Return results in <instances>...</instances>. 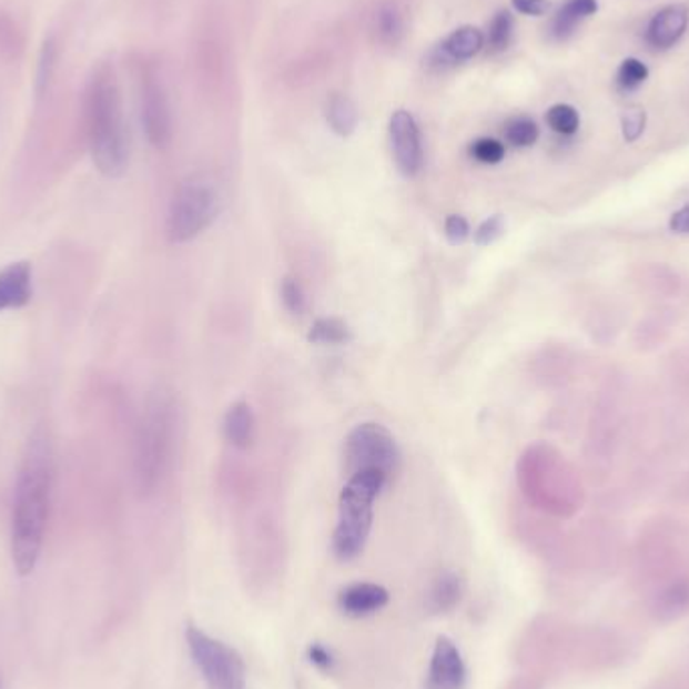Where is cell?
<instances>
[{
    "label": "cell",
    "instance_id": "23",
    "mask_svg": "<svg viewBox=\"0 0 689 689\" xmlns=\"http://www.w3.org/2000/svg\"><path fill=\"white\" fill-rule=\"evenodd\" d=\"M513 31H515V21H513V14L508 11H500L494 17L490 22V29H488V49L493 53H503L506 51V47L513 41Z\"/></svg>",
    "mask_w": 689,
    "mask_h": 689
},
{
    "label": "cell",
    "instance_id": "18",
    "mask_svg": "<svg viewBox=\"0 0 689 689\" xmlns=\"http://www.w3.org/2000/svg\"><path fill=\"white\" fill-rule=\"evenodd\" d=\"M328 128L340 138H349L357 130L359 111L347 95H333L327 103Z\"/></svg>",
    "mask_w": 689,
    "mask_h": 689
},
{
    "label": "cell",
    "instance_id": "21",
    "mask_svg": "<svg viewBox=\"0 0 689 689\" xmlns=\"http://www.w3.org/2000/svg\"><path fill=\"white\" fill-rule=\"evenodd\" d=\"M308 341L315 345H345L351 341V328L341 318H317L308 331Z\"/></svg>",
    "mask_w": 689,
    "mask_h": 689
},
{
    "label": "cell",
    "instance_id": "32",
    "mask_svg": "<svg viewBox=\"0 0 689 689\" xmlns=\"http://www.w3.org/2000/svg\"><path fill=\"white\" fill-rule=\"evenodd\" d=\"M306 657H308V661L318 671L331 673L335 669V657L328 651L327 647L321 646V644H311V646L306 647Z\"/></svg>",
    "mask_w": 689,
    "mask_h": 689
},
{
    "label": "cell",
    "instance_id": "11",
    "mask_svg": "<svg viewBox=\"0 0 689 689\" xmlns=\"http://www.w3.org/2000/svg\"><path fill=\"white\" fill-rule=\"evenodd\" d=\"M389 605V591L377 582H351L341 589L337 595V607L343 615L351 619L372 617Z\"/></svg>",
    "mask_w": 689,
    "mask_h": 689
},
{
    "label": "cell",
    "instance_id": "5",
    "mask_svg": "<svg viewBox=\"0 0 689 689\" xmlns=\"http://www.w3.org/2000/svg\"><path fill=\"white\" fill-rule=\"evenodd\" d=\"M222 210L220 190L206 175L186 178L170 202L165 234L174 244L194 241L209 230Z\"/></svg>",
    "mask_w": 689,
    "mask_h": 689
},
{
    "label": "cell",
    "instance_id": "7",
    "mask_svg": "<svg viewBox=\"0 0 689 689\" xmlns=\"http://www.w3.org/2000/svg\"><path fill=\"white\" fill-rule=\"evenodd\" d=\"M345 472L353 476L357 472L377 470L392 478L399 466V448L394 434L375 422H365L353 427L345 439Z\"/></svg>",
    "mask_w": 689,
    "mask_h": 689
},
{
    "label": "cell",
    "instance_id": "8",
    "mask_svg": "<svg viewBox=\"0 0 689 689\" xmlns=\"http://www.w3.org/2000/svg\"><path fill=\"white\" fill-rule=\"evenodd\" d=\"M142 93V121L148 142L155 150H164L172 140V113L164 85L153 71L143 75Z\"/></svg>",
    "mask_w": 689,
    "mask_h": 689
},
{
    "label": "cell",
    "instance_id": "6",
    "mask_svg": "<svg viewBox=\"0 0 689 689\" xmlns=\"http://www.w3.org/2000/svg\"><path fill=\"white\" fill-rule=\"evenodd\" d=\"M186 646L200 676L209 689H246V663L234 647L186 625Z\"/></svg>",
    "mask_w": 689,
    "mask_h": 689
},
{
    "label": "cell",
    "instance_id": "10",
    "mask_svg": "<svg viewBox=\"0 0 689 689\" xmlns=\"http://www.w3.org/2000/svg\"><path fill=\"white\" fill-rule=\"evenodd\" d=\"M468 669L459 647L449 637H438L427 668L426 689H464Z\"/></svg>",
    "mask_w": 689,
    "mask_h": 689
},
{
    "label": "cell",
    "instance_id": "2",
    "mask_svg": "<svg viewBox=\"0 0 689 689\" xmlns=\"http://www.w3.org/2000/svg\"><path fill=\"white\" fill-rule=\"evenodd\" d=\"M88 140L93 164L105 178H121L130 165V135L123 120L118 79L101 65L88 89Z\"/></svg>",
    "mask_w": 689,
    "mask_h": 689
},
{
    "label": "cell",
    "instance_id": "17",
    "mask_svg": "<svg viewBox=\"0 0 689 689\" xmlns=\"http://www.w3.org/2000/svg\"><path fill=\"white\" fill-rule=\"evenodd\" d=\"M597 11H599V2L597 0H567L558 9L557 17L553 19L550 33L558 41H565V39H569L570 34L575 33V29L579 27L580 22L589 19Z\"/></svg>",
    "mask_w": 689,
    "mask_h": 689
},
{
    "label": "cell",
    "instance_id": "14",
    "mask_svg": "<svg viewBox=\"0 0 689 689\" xmlns=\"http://www.w3.org/2000/svg\"><path fill=\"white\" fill-rule=\"evenodd\" d=\"M486 39L476 27H462L439 44L432 59L439 67L464 63V61H470L472 57L478 55Z\"/></svg>",
    "mask_w": 689,
    "mask_h": 689
},
{
    "label": "cell",
    "instance_id": "1",
    "mask_svg": "<svg viewBox=\"0 0 689 689\" xmlns=\"http://www.w3.org/2000/svg\"><path fill=\"white\" fill-rule=\"evenodd\" d=\"M51 494L53 454L47 434L39 429L24 449L12 503L11 557L19 577H29L37 569L51 510Z\"/></svg>",
    "mask_w": 689,
    "mask_h": 689
},
{
    "label": "cell",
    "instance_id": "29",
    "mask_svg": "<svg viewBox=\"0 0 689 689\" xmlns=\"http://www.w3.org/2000/svg\"><path fill=\"white\" fill-rule=\"evenodd\" d=\"M506 232V220L503 214H494L482 222L480 226L474 232V242L478 246H490L498 239H503Z\"/></svg>",
    "mask_w": 689,
    "mask_h": 689
},
{
    "label": "cell",
    "instance_id": "19",
    "mask_svg": "<svg viewBox=\"0 0 689 689\" xmlns=\"http://www.w3.org/2000/svg\"><path fill=\"white\" fill-rule=\"evenodd\" d=\"M375 33L379 37V41L387 47H394V44L402 41L404 37V17L399 7L392 2V0H385L377 11H375Z\"/></svg>",
    "mask_w": 689,
    "mask_h": 689
},
{
    "label": "cell",
    "instance_id": "4",
    "mask_svg": "<svg viewBox=\"0 0 689 689\" xmlns=\"http://www.w3.org/2000/svg\"><path fill=\"white\" fill-rule=\"evenodd\" d=\"M389 478L377 470L349 476L340 496V516L333 533L335 557L349 563L362 555L372 535L373 504Z\"/></svg>",
    "mask_w": 689,
    "mask_h": 689
},
{
    "label": "cell",
    "instance_id": "27",
    "mask_svg": "<svg viewBox=\"0 0 689 689\" xmlns=\"http://www.w3.org/2000/svg\"><path fill=\"white\" fill-rule=\"evenodd\" d=\"M470 155L480 164L496 165L503 162L506 148H504L503 142H498L494 138H480V140L472 143Z\"/></svg>",
    "mask_w": 689,
    "mask_h": 689
},
{
    "label": "cell",
    "instance_id": "34",
    "mask_svg": "<svg viewBox=\"0 0 689 689\" xmlns=\"http://www.w3.org/2000/svg\"><path fill=\"white\" fill-rule=\"evenodd\" d=\"M669 229L678 234H689V204L673 212V216L669 220Z\"/></svg>",
    "mask_w": 689,
    "mask_h": 689
},
{
    "label": "cell",
    "instance_id": "20",
    "mask_svg": "<svg viewBox=\"0 0 689 689\" xmlns=\"http://www.w3.org/2000/svg\"><path fill=\"white\" fill-rule=\"evenodd\" d=\"M653 611L659 619L669 621L689 611V582H676L657 597Z\"/></svg>",
    "mask_w": 689,
    "mask_h": 689
},
{
    "label": "cell",
    "instance_id": "28",
    "mask_svg": "<svg viewBox=\"0 0 689 689\" xmlns=\"http://www.w3.org/2000/svg\"><path fill=\"white\" fill-rule=\"evenodd\" d=\"M647 77H649V69H647L646 63H641L639 59H625L619 67V73H617V83L625 91H631V89L644 85Z\"/></svg>",
    "mask_w": 689,
    "mask_h": 689
},
{
    "label": "cell",
    "instance_id": "31",
    "mask_svg": "<svg viewBox=\"0 0 689 689\" xmlns=\"http://www.w3.org/2000/svg\"><path fill=\"white\" fill-rule=\"evenodd\" d=\"M444 234H446L449 244L458 246V244H464V242L468 241L470 224H468V220L459 216V214H449L446 222H444Z\"/></svg>",
    "mask_w": 689,
    "mask_h": 689
},
{
    "label": "cell",
    "instance_id": "26",
    "mask_svg": "<svg viewBox=\"0 0 689 689\" xmlns=\"http://www.w3.org/2000/svg\"><path fill=\"white\" fill-rule=\"evenodd\" d=\"M281 301L291 315H303L306 311V293L295 276H285L281 283Z\"/></svg>",
    "mask_w": 689,
    "mask_h": 689
},
{
    "label": "cell",
    "instance_id": "16",
    "mask_svg": "<svg viewBox=\"0 0 689 689\" xmlns=\"http://www.w3.org/2000/svg\"><path fill=\"white\" fill-rule=\"evenodd\" d=\"M462 595H464V582L459 579L458 573L444 570L429 587L427 607L434 612L454 611L462 601Z\"/></svg>",
    "mask_w": 689,
    "mask_h": 689
},
{
    "label": "cell",
    "instance_id": "9",
    "mask_svg": "<svg viewBox=\"0 0 689 689\" xmlns=\"http://www.w3.org/2000/svg\"><path fill=\"white\" fill-rule=\"evenodd\" d=\"M389 138L394 150L397 170L405 178H414L419 174L424 165V148H422V133L417 128V121L409 111H395L389 120Z\"/></svg>",
    "mask_w": 689,
    "mask_h": 689
},
{
    "label": "cell",
    "instance_id": "3",
    "mask_svg": "<svg viewBox=\"0 0 689 689\" xmlns=\"http://www.w3.org/2000/svg\"><path fill=\"white\" fill-rule=\"evenodd\" d=\"M178 407L174 397L158 389L148 397L135 436L133 478L138 490L152 494L164 480L174 454Z\"/></svg>",
    "mask_w": 689,
    "mask_h": 689
},
{
    "label": "cell",
    "instance_id": "25",
    "mask_svg": "<svg viewBox=\"0 0 689 689\" xmlns=\"http://www.w3.org/2000/svg\"><path fill=\"white\" fill-rule=\"evenodd\" d=\"M548 128L560 135H573L579 130V111L567 103H558L547 111Z\"/></svg>",
    "mask_w": 689,
    "mask_h": 689
},
{
    "label": "cell",
    "instance_id": "30",
    "mask_svg": "<svg viewBox=\"0 0 689 689\" xmlns=\"http://www.w3.org/2000/svg\"><path fill=\"white\" fill-rule=\"evenodd\" d=\"M621 125H624L625 140L627 142H635L646 130V111L641 110V108H629L624 113Z\"/></svg>",
    "mask_w": 689,
    "mask_h": 689
},
{
    "label": "cell",
    "instance_id": "22",
    "mask_svg": "<svg viewBox=\"0 0 689 689\" xmlns=\"http://www.w3.org/2000/svg\"><path fill=\"white\" fill-rule=\"evenodd\" d=\"M57 55H59V49H57L55 37L44 39L41 53H39L37 81H34V89H37V95H39V98H41L44 91L49 89V85H51V79H53V73H55Z\"/></svg>",
    "mask_w": 689,
    "mask_h": 689
},
{
    "label": "cell",
    "instance_id": "15",
    "mask_svg": "<svg viewBox=\"0 0 689 689\" xmlns=\"http://www.w3.org/2000/svg\"><path fill=\"white\" fill-rule=\"evenodd\" d=\"M254 414L251 405L246 402H236L229 407L224 416V436L229 439L230 446L236 449H246L254 439Z\"/></svg>",
    "mask_w": 689,
    "mask_h": 689
},
{
    "label": "cell",
    "instance_id": "13",
    "mask_svg": "<svg viewBox=\"0 0 689 689\" xmlns=\"http://www.w3.org/2000/svg\"><path fill=\"white\" fill-rule=\"evenodd\" d=\"M689 22L688 7L671 4L663 11L657 12L656 17L647 27V41L656 49H669L678 43L686 33Z\"/></svg>",
    "mask_w": 689,
    "mask_h": 689
},
{
    "label": "cell",
    "instance_id": "33",
    "mask_svg": "<svg viewBox=\"0 0 689 689\" xmlns=\"http://www.w3.org/2000/svg\"><path fill=\"white\" fill-rule=\"evenodd\" d=\"M513 7L528 17H543L550 9V0H513Z\"/></svg>",
    "mask_w": 689,
    "mask_h": 689
},
{
    "label": "cell",
    "instance_id": "24",
    "mask_svg": "<svg viewBox=\"0 0 689 689\" xmlns=\"http://www.w3.org/2000/svg\"><path fill=\"white\" fill-rule=\"evenodd\" d=\"M504 133H506V140L516 148H530L538 142V135H540L536 121L526 118V115H518V118L508 121L504 128Z\"/></svg>",
    "mask_w": 689,
    "mask_h": 689
},
{
    "label": "cell",
    "instance_id": "12",
    "mask_svg": "<svg viewBox=\"0 0 689 689\" xmlns=\"http://www.w3.org/2000/svg\"><path fill=\"white\" fill-rule=\"evenodd\" d=\"M33 298V266L29 261L7 264L0 271V313L19 311Z\"/></svg>",
    "mask_w": 689,
    "mask_h": 689
}]
</instances>
